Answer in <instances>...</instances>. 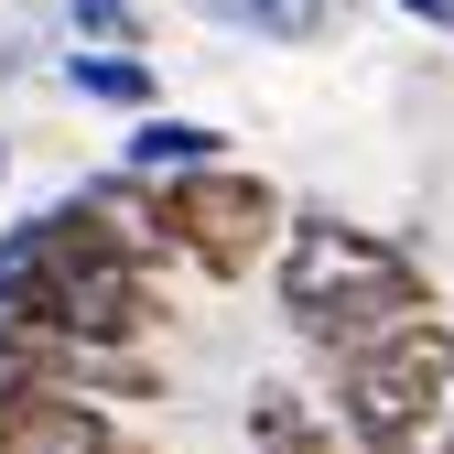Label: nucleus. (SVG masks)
I'll return each instance as SVG.
<instances>
[{
    "label": "nucleus",
    "mask_w": 454,
    "mask_h": 454,
    "mask_svg": "<svg viewBox=\"0 0 454 454\" xmlns=\"http://www.w3.org/2000/svg\"><path fill=\"white\" fill-rule=\"evenodd\" d=\"M270 293H281V325H293L325 368H347V357L389 347L401 325L443 314L433 270L401 239H379V227L335 216V206H293V227H281V249H270Z\"/></svg>",
    "instance_id": "1"
},
{
    "label": "nucleus",
    "mask_w": 454,
    "mask_h": 454,
    "mask_svg": "<svg viewBox=\"0 0 454 454\" xmlns=\"http://www.w3.org/2000/svg\"><path fill=\"white\" fill-rule=\"evenodd\" d=\"M443 422H454V314H422L389 347L335 368V433H347V454H433Z\"/></svg>",
    "instance_id": "2"
},
{
    "label": "nucleus",
    "mask_w": 454,
    "mask_h": 454,
    "mask_svg": "<svg viewBox=\"0 0 454 454\" xmlns=\"http://www.w3.org/2000/svg\"><path fill=\"white\" fill-rule=\"evenodd\" d=\"M162 227H174V260L184 270L249 281V270H270L281 227H293V195H281L270 174H249V162H216V174L162 184Z\"/></svg>",
    "instance_id": "3"
},
{
    "label": "nucleus",
    "mask_w": 454,
    "mask_h": 454,
    "mask_svg": "<svg viewBox=\"0 0 454 454\" xmlns=\"http://www.w3.org/2000/svg\"><path fill=\"white\" fill-rule=\"evenodd\" d=\"M87 227L120 260H141V270H174V227H162V184H141V174H120V162H108V174H87L76 195H66Z\"/></svg>",
    "instance_id": "4"
},
{
    "label": "nucleus",
    "mask_w": 454,
    "mask_h": 454,
    "mask_svg": "<svg viewBox=\"0 0 454 454\" xmlns=\"http://www.w3.org/2000/svg\"><path fill=\"white\" fill-rule=\"evenodd\" d=\"M216 162H239L227 130L184 120V108H152V120H130V141H120V174H141V184H184V174H216Z\"/></svg>",
    "instance_id": "5"
},
{
    "label": "nucleus",
    "mask_w": 454,
    "mask_h": 454,
    "mask_svg": "<svg viewBox=\"0 0 454 454\" xmlns=\"http://www.w3.org/2000/svg\"><path fill=\"white\" fill-rule=\"evenodd\" d=\"M249 454H335L347 433H335V401H314V389L293 379H249V411H239Z\"/></svg>",
    "instance_id": "6"
},
{
    "label": "nucleus",
    "mask_w": 454,
    "mask_h": 454,
    "mask_svg": "<svg viewBox=\"0 0 454 454\" xmlns=\"http://www.w3.org/2000/svg\"><path fill=\"white\" fill-rule=\"evenodd\" d=\"M0 454H130V443H120V411H108V401H87V389H43V401L12 422Z\"/></svg>",
    "instance_id": "7"
},
{
    "label": "nucleus",
    "mask_w": 454,
    "mask_h": 454,
    "mask_svg": "<svg viewBox=\"0 0 454 454\" xmlns=\"http://www.w3.org/2000/svg\"><path fill=\"white\" fill-rule=\"evenodd\" d=\"M66 87L76 98H98V108H120V120H152L162 108V76H152V54H66Z\"/></svg>",
    "instance_id": "8"
},
{
    "label": "nucleus",
    "mask_w": 454,
    "mask_h": 454,
    "mask_svg": "<svg viewBox=\"0 0 454 454\" xmlns=\"http://www.w3.org/2000/svg\"><path fill=\"white\" fill-rule=\"evenodd\" d=\"M227 22H249L260 43H325L335 33V0H227Z\"/></svg>",
    "instance_id": "9"
},
{
    "label": "nucleus",
    "mask_w": 454,
    "mask_h": 454,
    "mask_svg": "<svg viewBox=\"0 0 454 454\" xmlns=\"http://www.w3.org/2000/svg\"><path fill=\"white\" fill-rule=\"evenodd\" d=\"M66 33H76L87 54H141V43H152L141 0H66Z\"/></svg>",
    "instance_id": "10"
},
{
    "label": "nucleus",
    "mask_w": 454,
    "mask_h": 454,
    "mask_svg": "<svg viewBox=\"0 0 454 454\" xmlns=\"http://www.w3.org/2000/svg\"><path fill=\"white\" fill-rule=\"evenodd\" d=\"M401 12H411L422 33H454V0H401Z\"/></svg>",
    "instance_id": "11"
},
{
    "label": "nucleus",
    "mask_w": 454,
    "mask_h": 454,
    "mask_svg": "<svg viewBox=\"0 0 454 454\" xmlns=\"http://www.w3.org/2000/svg\"><path fill=\"white\" fill-rule=\"evenodd\" d=\"M12 66H22V43H12V33H0V87H12Z\"/></svg>",
    "instance_id": "12"
},
{
    "label": "nucleus",
    "mask_w": 454,
    "mask_h": 454,
    "mask_svg": "<svg viewBox=\"0 0 454 454\" xmlns=\"http://www.w3.org/2000/svg\"><path fill=\"white\" fill-rule=\"evenodd\" d=\"M0 184H12V130H0Z\"/></svg>",
    "instance_id": "13"
},
{
    "label": "nucleus",
    "mask_w": 454,
    "mask_h": 454,
    "mask_svg": "<svg viewBox=\"0 0 454 454\" xmlns=\"http://www.w3.org/2000/svg\"><path fill=\"white\" fill-rule=\"evenodd\" d=\"M433 454H454V422H443V443H433Z\"/></svg>",
    "instance_id": "14"
}]
</instances>
